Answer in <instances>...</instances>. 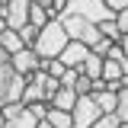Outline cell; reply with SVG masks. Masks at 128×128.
I'll list each match as a JSON object with an SVG mask.
<instances>
[{
    "instance_id": "52a82bcc",
    "label": "cell",
    "mask_w": 128,
    "mask_h": 128,
    "mask_svg": "<svg viewBox=\"0 0 128 128\" xmlns=\"http://www.w3.org/2000/svg\"><path fill=\"white\" fill-rule=\"evenodd\" d=\"M16 74H22V77H32L35 70H42V58L32 51V48H22V51H16L13 58H10Z\"/></svg>"
},
{
    "instance_id": "4316f807",
    "label": "cell",
    "mask_w": 128,
    "mask_h": 128,
    "mask_svg": "<svg viewBox=\"0 0 128 128\" xmlns=\"http://www.w3.org/2000/svg\"><path fill=\"white\" fill-rule=\"evenodd\" d=\"M106 6H109L112 13L118 16V13H122V10H128V0H106Z\"/></svg>"
},
{
    "instance_id": "603a6c76",
    "label": "cell",
    "mask_w": 128,
    "mask_h": 128,
    "mask_svg": "<svg viewBox=\"0 0 128 128\" xmlns=\"http://www.w3.org/2000/svg\"><path fill=\"white\" fill-rule=\"evenodd\" d=\"M80 77V70H74V67H67V74L61 77V86H67V90H74V83H77Z\"/></svg>"
},
{
    "instance_id": "f1b7e54d",
    "label": "cell",
    "mask_w": 128,
    "mask_h": 128,
    "mask_svg": "<svg viewBox=\"0 0 128 128\" xmlns=\"http://www.w3.org/2000/svg\"><path fill=\"white\" fill-rule=\"evenodd\" d=\"M10 58H13V54H10V51H6V48L0 45V64H10Z\"/></svg>"
},
{
    "instance_id": "d4e9b609",
    "label": "cell",
    "mask_w": 128,
    "mask_h": 128,
    "mask_svg": "<svg viewBox=\"0 0 128 128\" xmlns=\"http://www.w3.org/2000/svg\"><path fill=\"white\" fill-rule=\"evenodd\" d=\"M29 112L38 118V122H45V115H48V102H32V106H29Z\"/></svg>"
},
{
    "instance_id": "ba28073f",
    "label": "cell",
    "mask_w": 128,
    "mask_h": 128,
    "mask_svg": "<svg viewBox=\"0 0 128 128\" xmlns=\"http://www.w3.org/2000/svg\"><path fill=\"white\" fill-rule=\"evenodd\" d=\"M86 54H90V45H83V42H67V48L61 51V61L67 64V67H74V70H80V64L86 61Z\"/></svg>"
},
{
    "instance_id": "d590c367",
    "label": "cell",
    "mask_w": 128,
    "mask_h": 128,
    "mask_svg": "<svg viewBox=\"0 0 128 128\" xmlns=\"http://www.w3.org/2000/svg\"><path fill=\"white\" fill-rule=\"evenodd\" d=\"M118 128H128V125H125V122H122V125H118Z\"/></svg>"
},
{
    "instance_id": "8fae6325",
    "label": "cell",
    "mask_w": 128,
    "mask_h": 128,
    "mask_svg": "<svg viewBox=\"0 0 128 128\" xmlns=\"http://www.w3.org/2000/svg\"><path fill=\"white\" fill-rule=\"evenodd\" d=\"M51 106H54V109H64V112H74V106H77V93L67 90V86H61V90L54 93V99H51Z\"/></svg>"
},
{
    "instance_id": "3957f363",
    "label": "cell",
    "mask_w": 128,
    "mask_h": 128,
    "mask_svg": "<svg viewBox=\"0 0 128 128\" xmlns=\"http://www.w3.org/2000/svg\"><path fill=\"white\" fill-rule=\"evenodd\" d=\"M22 90H26V77L16 74L13 64H0V109L10 102H22Z\"/></svg>"
},
{
    "instance_id": "484cf974",
    "label": "cell",
    "mask_w": 128,
    "mask_h": 128,
    "mask_svg": "<svg viewBox=\"0 0 128 128\" xmlns=\"http://www.w3.org/2000/svg\"><path fill=\"white\" fill-rule=\"evenodd\" d=\"M51 13H54V19H61L67 13V0H51Z\"/></svg>"
},
{
    "instance_id": "cb8c5ba5",
    "label": "cell",
    "mask_w": 128,
    "mask_h": 128,
    "mask_svg": "<svg viewBox=\"0 0 128 128\" xmlns=\"http://www.w3.org/2000/svg\"><path fill=\"white\" fill-rule=\"evenodd\" d=\"M112 45H115V42H109V38H99V42H96V45H93V51H96V54H99V58H106V54H109V51H112Z\"/></svg>"
},
{
    "instance_id": "9a60e30c",
    "label": "cell",
    "mask_w": 128,
    "mask_h": 128,
    "mask_svg": "<svg viewBox=\"0 0 128 128\" xmlns=\"http://www.w3.org/2000/svg\"><path fill=\"white\" fill-rule=\"evenodd\" d=\"M0 45L6 48V51H10V54H16V51H22V38H19V32H13V29H6L3 32V35H0Z\"/></svg>"
},
{
    "instance_id": "e575fe53",
    "label": "cell",
    "mask_w": 128,
    "mask_h": 128,
    "mask_svg": "<svg viewBox=\"0 0 128 128\" xmlns=\"http://www.w3.org/2000/svg\"><path fill=\"white\" fill-rule=\"evenodd\" d=\"M0 128H3V115H0Z\"/></svg>"
},
{
    "instance_id": "d6a6232c",
    "label": "cell",
    "mask_w": 128,
    "mask_h": 128,
    "mask_svg": "<svg viewBox=\"0 0 128 128\" xmlns=\"http://www.w3.org/2000/svg\"><path fill=\"white\" fill-rule=\"evenodd\" d=\"M10 3H13V0H0V10H6V6H10Z\"/></svg>"
},
{
    "instance_id": "7402d4cb",
    "label": "cell",
    "mask_w": 128,
    "mask_h": 128,
    "mask_svg": "<svg viewBox=\"0 0 128 128\" xmlns=\"http://www.w3.org/2000/svg\"><path fill=\"white\" fill-rule=\"evenodd\" d=\"M22 109H26L22 102H10V106H3V109H0V115H3V118H16Z\"/></svg>"
},
{
    "instance_id": "277c9868",
    "label": "cell",
    "mask_w": 128,
    "mask_h": 128,
    "mask_svg": "<svg viewBox=\"0 0 128 128\" xmlns=\"http://www.w3.org/2000/svg\"><path fill=\"white\" fill-rule=\"evenodd\" d=\"M67 13L74 16H83V19H90V22H106V19H115L109 6H106V0H67Z\"/></svg>"
},
{
    "instance_id": "4dcf8cb0",
    "label": "cell",
    "mask_w": 128,
    "mask_h": 128,
    "mask_svg": "<svg viewBox=\"0 0 128 128\" xmlns=\"http://www.w3.org/2000/svg\"><path fill=\"white\" fill-rule=\"evenodd\" d=\"M10 29V26H6V19H3V16H0V35H3V32Z\"/></svg>"
},
{
    "instance_id": "4fadbf2b",
    "label": "cell",
    "mask_w": 128,
    "mask_h": 128,
    "mask_svg": "<svg viewBox=\"0 0 128 128\" xmlns=\"http://www.w3.org/2000/svg\"><path fill=\"white\" fill-rule=\"evenodd\" d=\"M51 19H54V13L45 10V6H38V3L32 0V10H29V22H32V26H35V29H45Z\"/></svg>"
},
{
    "instance_id": "f546056e",
    "label": "cell",
    "mask_w": 128,
    "mask_h": 128,
    "mask_svg": "<svg viewBox=\"0 0 128 128\" xmlns=\"http://www.w3.org/2000/svg\"><path fill=\"white\" fill-rule=\"evenodd\" d=\"M118 45H122V51H125V58H128V35H122V42H118Z\"/></svg>"
},
{
    "instance_id": "30bf717a",
    "label": "cell",
    "mask_w": 128,
    "mask_h": 128,
    "mask_svg": "<svg viewBox=\"0 0 128 128\" xmlns=\"http://www.w3.org/2000/svg\"><path fill=\"white\" fill-rule=\"evenodd\" d=\"M102 61H106V58H99L93 48H90L86 61L80 64V74H83V77H90V80H102Z\"/></svg>"
},
{
    "instance_id": "d6986e66",
    "label": "cell",
    "mask_w": 128,
    "mask_h": 128,
    "mask_svg": "<svg viewBox=\"0 0 128 128\" xmlns=\"http://www.w3.org/2000/svg\"><path fill=\"white\" fill-rule=\"evenodd\" d=\"M74 93H77V96H90V93H93V80L80 74V77H77V83H74Z\"/></svg>"
},
{
    "instance_id": "83f0119b",
    "label": "cell",
    "mask_w": 128,
    "mask_h": 128,
    "mask_svg": "<svg viewBox=\"0 0 128 128\" xmlns=\"http://www.w3.org/2000/svg\"><path fill=\"white\" fill-rule=\"evenodd\" d=\"M115 22H118V29H122V35H128V10H122V13L115 16Z\"/></svg>"
},
{
    "instance_id": "1f68e13d",
    "label": "cell",
    "mask_w": 128,
    "mask_h": 128,
    "mask_svg": "<svg viewBox=\"0 0 128 128\" xmlns=\"http://www.w3.org/2000/svg\"><path fill=\"white\" fill-rule=\"evenodd\" d=\"M38 6H45V10H51V0H35Z\"/></svg>"
},
{
    "instance_id": "2e32d148",
    "label": "cell",
    "mask_w": 128,
    "mask_h": 128,
    "mask_svg": "<svg viewBox=\"0 0 128 128\" xmlns=\"http://www.w3.org/2000/svg\"><path fill=\"white\" fill-rule=\"evenodd\" d=\"M99 32H102V38H109V42H122V29H118V22L115 19H106V22H99Z\"/></svg>"
},
{
    "instance_id": "5bb4252c",
    "label": "cell",
    "mask_w": 128,
    "mask_h": 128,
    "mask_svg": "<svg viewBox=\"0 0 128 128\" xmlns=\"http://www.w3.org/2000/svg\"><path fill=\"white\" fill-rule=\"evenodd\" d=\"M35 125H38V118L29 112V106L19 112L16 118H3V128H35Z\"/></svg>"
},
{
    "instance_id": "7c38bea8",
    "label": "cell",
    "mask_w": 128,
    "mask_h": 128,
    "mask_svg": "<svg viewBox=\"0 0 128 128\" xmlns=\"http://www.w3.org/2000/svg\"><path fill=\"white\" fill-rule=\"evenodd\" d=\"M45 122H48V125H54V128H74V115H70V112H64V109H54V106H48Z\"/></svg>"
},
{
    "instance_id": "8d00e7d4",
    "label": "cell",
    "mask_w": 128,
    "mask_h": 128,
    "mask_svg": "<svg viewBox=\"0 0 128 128\" xmlns=\"http://www.w3.org/2000/svg\"><path fill=\"white\" fill-rule=\"evenodd\" d=\"M125 86H128V77H125Z\"/></svg>"
},
{
    "instance_id": "5b68a950",
    "label": "cell",
    "mask_w": 128,
    "mask_h": 128,
    "mask_svg": "<svg viewBox=\"0 0 128 128\" xmlns=\"http://www.w3.org/2000/svg\"><path fill=\"white\" fill-rule=\"evenodd\" d=\"M74 128H93L99 122V115H106V112L96 106L93 96H77V106H74Z\"/></svg>"
},
{
    "instance_id": "836d02e7",
    "label": "cell",
    "mask_w": 128,
    "mask_h": 128,
    "mask_svg": "<svg viewBox=\"0 0 128 128\" xmlns=\"http://www.w3.org/2000/svg\"><path fill=\"white\" fill-rule=\"evenodd\" d=\"M35 128H54V125H48V122H38V125H35Z\"/></svg>"
},
{
    "instance_id": "44dd1931",
    "label": "cell",
    "mask_w": 128,
    "mask_h": 128,
    "mask_svg": "<svg viewBox=\"0 0 128 128\" xmlns=\"http://www.w3.org/2000/svg\"><path fill=\"white\" fill-rule=\"evenodd\" d=\"M118 125H122L118 115H99V122H96L93 128H118Z\"/></svg>"
},
{
    "instance_id": "6da1fadb",
    "label": "cell",
    "mask_w": 128,
    "mask_h": 128,
    "mask_svg": "<svg viewBox=\"0 0 128 128\" xmlns=\"http://www.w3.org/2000/svg\"><path fill=\"white\" fill-rule=\"evenodd\" d=\"M67 42H70V35L64 32L61 19H51L45 29H38V38H35L32 51H35L42 61H54V58H61V51L67 48Z\"/></svg>"
},
{
    "instance_id": "7a4b0ae2",
    "label": "cell",
    "mask_w": 128,
    "mask_h": 128,
    "mask_svg": "<svg viewBox=\"0 0 128 128\" xmlns=\"http://www.w3.org/2000/svg\"><path fill=\"white\" fill-rule=\"evenodd\" d=\"M61 26H64V32H67L74 42H83V45H90V48L102 38V32H99L96 22L83 19V16H74V13H64L61 16Z\"/></svg>"
},
{
    "instance_id": "9c48e42d",
    "label": "cell",
    "mask_w": 128,
    "mask_h": 128,
    "mask_svg": "<svg viewBox=\"0 0 128 128\" xmlns=\"http://www.w3.org/2000/svg\"><path fill=\"white\" fill-rule=\"evenodd\" d=\"M90 96L96 99V106L106 112V115H115V109H118V90H109V86H106V90H99V93H90Z\"/></svg>"
},
{
    "instance_id": "74e56055",
    "label": "cell",
    "mask_w": 128,
    "mask_h": 128,
    "mask_svg": "<svg viewBox=\"0 0 128 128\" xmlns=\"http://www.w3.org/2000/svg\"><path fill=\"white\" fill-rule=\"evenodd\" d=\"M0 16H3V10H0Z\"/></svg>"
},
{
    "instance_id": "ac0fdd59",
    "label": "cell",
    "mask_w": 128,
    "mask_h": 128,
    "mask_svg": "<svg viewBox=\"0 0 128 128\" xmlns=\"http://www.w3.org/2000/svg\"><path fill=\"white\" fill-rule=\"evenodd\" d=\"M19 38H22V45H26V48H32V45H35V38H38V29L29 22V26L19 29Z\"/></svg>"
},
{
    "instance_id": "ffe728a7",
    "label": "cell",
    "mask_w": 128,
    "mask_h": 128,
    "mask_svg": "<svg viewBox=\"0 0 128 128\" xmlns=\"http://www.w3.org/2000/svg\"><path fill=\"white\" fill-rule=\"evenodd\" d=\"M115 115H118V118H122V122L128 125V86L122 90V93H118V109H115Z\"/></svg>"
},
{
    "instance_id": "8992f818",
    "label": "cell",
    "mask_w": 128,
    "mask_h": 128,
    "mask_svg": "<svg viewBox=\"0 0 128 128\" xmlns=\"http://www.w3.org/2000/svg\"><path fill=\"white\" fill-rule=\"evenodd\" d=\"M29 10H32V0H13L6 10H3V19L13 32H19L22 26H29Z\"/></svg>"
},
{
    "instance_id": "e0dca14e",
    "label": "cell",
    "mask_w": 128,
    "mask_h": 128,
    "mask_svg": "<svg viewBox=\"0 0 128 128\" xmlns=\"http://www.w3.org/2000/svg\"><path fill=\"white\" fill-rule=\"evenodd\" d=\"M42 70H45L48 77H54V80H61L64 74H67V64H64L61 58H54V61H42Z\"/></svg>"
}]
</instances>
